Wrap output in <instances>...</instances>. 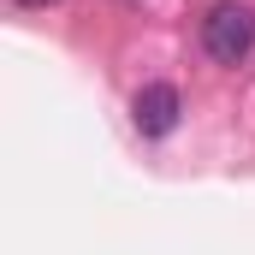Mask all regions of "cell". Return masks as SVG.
Instances as JSON below:
<instances>
[{"label": "cell", "instance_id": "7a4b0ae2", "mask_svg": "<svg viewBox=\"0 0 255 255\" xmlns=\"http://www.w3.org/2000/svg\"><path fill=\"white\" fill-rule=\"evenodd\" d=\"M178 113H184V101H178L172 83H142L136 101H130V119H136L142 136H172L178 130Z\"/></svg>", "mask_w": 255, "mask_h": 255}, {"label": "cell", "instance_id": "3957f363", "mask_svg": "<svg viewBox=\"0 0 255 255\" xmlns=\"http://www.w3.org/2000/svg\"><path fill=\"white\" fill-rule=\"evenodd\" d=\"M12 6H24V12H42V6H54V0H12Z\"/></svg>", "mask_w": 255, "mask_h": 255}, {"label": "cell", "instance_id": "6da1fadb", "mask_svg": "<svg viewBox=\"0 0 255 255\" xmlns=\"http://www.w3.org/2000/svg\"><path fill=\"white\" fill-rule=\"evenodd\" d=\"M202 48L214 65H244L255 48V12L238 0H220L208 18H202Z\"/></svg>", "mask_w": 255, "mask_h": 255}]
</instances>
